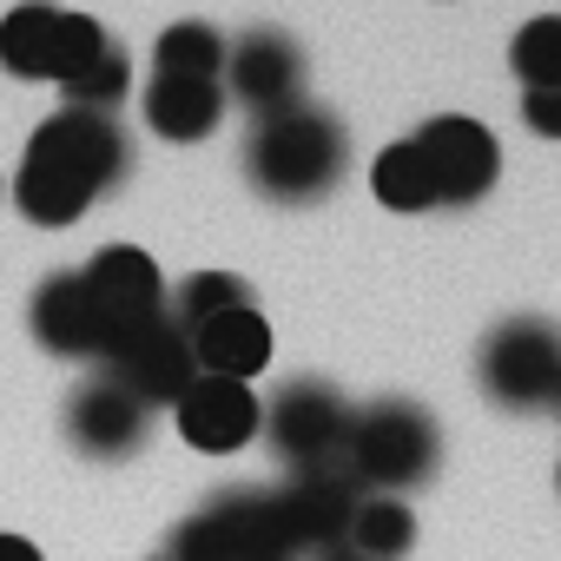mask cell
I'll return each mask as SVG.
<instances>
[{"label": "cell", "instance_id": "7", "mask_svg": "<svg viewBox=\"0 0 561 561\" xmlns=\"http://www.w3.org/2000/svg\"><path fill=\"white\" fill-rule=\"evenodd\" d=\"M106 377L119 383V390H133L146 410H172L185 390H192V377H198V364H192V337L159 311V318H146V324H126L113 344H106Z\"/></svg>", "mask_w": 561, "mask_h": 561}, {"label": "cell", "instance_id": "24", "mask_svg": "<svg viewBox=\"0 0 561 561\" xmlns=\"http://www.w3.org/2000/svg\"><path fill=\"white\" fill-rule=\"evenodd\" d=\"M165 561H225V541L211 535V522H205V515H185V522L172 528Z\"/></svg>", "mask_w": 561, "mask_h": 561}, {"label": "cell", "instance_id": "29", "mask_svg": "<svg viewBox=\"0 0 561 561\" xmlns=\"http://www.w3.org/2000/svg\"><path fill=\"white\" fill-rule=\"evenodd\" d=\"M159 561H165V554H159Z\"/></svg>", "mask_w": 561, "mask_h": 561}, {"label": "cell", "instance_id": "12", "mask_svg": "<svg viewBox=\"0 0 561 561\" xmlns=\"http://www.w3.org/2000/svg\"><path fill=\"white\" fill-rule=\"evenodd\" d=\"M146 423H152V410L133 390H119L113 377H93L67 397V436L93 462H126L146 443Z\"/></svg>", "mask_w": 561, "mask_h": 561}, {"label": "cell", "instance_id": "8", "mask_svg": "<svg viewBox=\"0 0 561 561\" xmlns=\"http://www.w3.org/2000/svg\"><path fill=\"white\" fill-rule=\"evenodd\" d=\"M225 100H238L251 119L264 113H285L305 100V54L291 34H277V27H251L238 41H225V73H218Z\"/></svg>", "mask_w": 561, "mask_h": 561}, {"label": "cell", "instance_id": "2", "mask_svg": "<svg viewBox=\"0 0 561 561\" xmlns=\"http://www.w3.org/2000/svg\"><path fill=\"white\" fill-rule=\"evenodd\" d=\"M351 165V133L337 113L298 100L285 113H264L251 119L244 139V179L271 198V205H311L324 198Z\"/></svg>", "mask_w": 561, "mask_h": 561}, {"label": "cell", "instance_id": "27", "mask_svg": "<svg viewBox=\"0 0 561 561\" xmlns=\"http://www.w3.org/2000/svg\"><path fill=\"white\" fill-rule=\"evenodd\" d=\"M324 561H364V554H351V548H337V554H324Z\"/></svg>", "mask_w": 561, "mask_h": 561}, {"label": "cell", "instance_id": "1", "mask_svg": "<svg viewBox=\"0 0 561 561\" xmlns=\"http://www.w3.org/2000/svg\"><path fill=\"white\" fill-rule=\"evenodd\" d=\"M133 172V139L113 113H80L60 106L27 133L21 172H14V198L34 225L60 231L73 225L93 198H106L119 179Z\"/></svg>", "mask_w": 561, "mask_h": 561}, {"label": "cell", "instance_id": "3", "mask_svg": "<svg viewBox=\"0 0 561 561\" xmlns=\"http://www.w3.org/2000/svg\"><path fill=\"white\" fill-rule=\"evenodd\" d=\"M436 462H443V430L423 403L383 397V403L351 410L337 469L357 482V495H410L436 476Z\"/></svg>", "mask_w": 561, "mask_h": 561}, {"label": "cell", "instance_id": "9", "mask_svg": "<svg viewBox=\"0 0 561 561\" xmlns=\"http://www.w3.org/2000/svg\"><path fill=\"white\" fill-rule=\"evenodd\" d=\"M430 165V185H436V205H476L495 192L502 179V146L482 119H462V113H443V119H423V133L410 139Z\"/></svg>", "mask_w": 561, "mask_h": 561}, {"label": "cell", "instance_id": "18", "mask_svg": "<svg viewBox=\"0 0 561 561\" xmlns=\"http://www.w3.org/2000/svg\"><path fill=\"white\" fill-rule=\"evenodd\" d=\"M410 541H416V515H410L403 495H357V515H351V535H344L351 554L397 561V554H410Z\"/></svg>", "mask_w": 561, "mask_h": 561}, {"label": "cell", "instance_id": "6", "mask_svg": "<svg viewBox=\"0 0 561 561\" xmlns=\"http://www.w3.org/2000/svg\"><path fill=\"white\" fill-rule=\"evenodd\" d=\"M257 430L271 436V449L291 469H324L344 456V430H351V403L324 383V377H291L257 416Z\"/></svg>", "mask_w": 561, "mask_h": 561}, {"label": "cell", "instance_id": "21", "mask_svg": "<svg viewBox=\"0 0 561 561\" xmlns=\"http://www.w3.org/2000/svg\"><path fill=\"white\" fill-rule=\"evenodd\" d=\"M508 67H515V80H522V93L561 87V14H535L528 27H515Z\"/></svg>", "mask_w": 561, "mask_h": 561}, {"label": "cell", "instance_id": "13", "mask_svg": "<svg viewBox=\"0 0 561 561\" xmlns=\"http://www.w3.org/2000/svg\"><path fill=\"white\" fill-rule=\"evenodd\" d=\"M179 416V436L198 449V456H231L257 436V416L264 403L251 397V383H231V377H192V390L172 403Z\"/></svg>", "mask_w": 561, "mask_h": 561}, {"label": "cell", "instance_id": "26", "mask_svg": "<svg viewBox=\"0 0 561 561\" xmlns=\"http://www.w3.org/2000/svg\"><path fill=\"white\" fill-rule=\"evenodd\" d=\"M0 561H41V548L27 535H0Z\"/></svg>", "mask_w": 561, "mask_h": 561}, {"label": "cell", "instance_id": "22", "mask_svg": "<svg viewBox=\"0 0 561 561\" xmlns=\"http://www.w3.org/2000/svg\"><path fill=\"white\" fill-rule=\"evenodd\" d=\"M238 305H251V285H244L238 271H192L185 285H179V298H172V324L192 331V324L225 318V311H238Z\"/></svg>", "mask_w": 561, "mask_h": 561}, {"label": "cell", "instance_id": "11", "mask_svg": "<svg viewBox=\"0 0 561 561\" xmlns=\"http://www.w3.org/2000/svg\"><path fill=\"white\" fill-rule=\"evenodd\" d=\"M27 331H34L41 351L73 357V364H80V357H106V344H113V324L100 318V305H93V291H87L80 271H54L47 285L34 291Z\"/></svg>", "mask_w": 561, "mask_h": 561}, {"label": "cell", "instance_id": "23", "mask_svg": "<svg viewBox=\"0 0 561 561\" xmlns=\"http://www.w3.org/2000/svg\"><path fill=\"white\" fill-rule=\"evenodd\" d=\"M67 93V106H80V113H119V100L133 93V60L119 54V47H106L80 80H67L60 87Z\"/></svg>", "mask_w": 561, "mask_h": 561}, {"label": "cell", "instance_id": "28", "mask_svg": "<svg viewBox=\"0 0 561 561\" xmlns=\"http://www.w3.org/2000/svg\"><path fill=\"white\" fill-rule=\"evenodd\" d=\"M554 482H561V469H554Z\"/></svg>", "mask_w": 561, "mask_h": 561}, {"label": "cell", "instance_id": "25", "mask_svg": "<svg viewBox=\"0 0 561 561\" xmlns=\"http://www.w3.org/2000/svg\"><path fill=\"white\" fill-rule=\"evenodd\" d=\"M522 119H528V133L561 139V87H535V93H522Z\"/></svg>", "mask_w": 561, "mask_h": 561}, {"label": "cell", "instance_id": "5", "mask_svg": "<svg viewBox=\"0 0 561 561\" xmlns=\"http://www.w3.org/2000/svg\"><path fill=\"white\" fill-rule=\"evenodd\" d=\"M476 377L502 410H541L561 397V331L541 318H508L482 337Z\"/></svg>", "mask_w": 561, "mask_h": 561}, {"label": "cell", "instance_id": "19", "mask_svg": "<svg viewBox=\"0 0 561 561\" xmlns=\"http://www.w3.org/2000/svg\"><path fill=\"white\" fill-rule=\"evenodd\" d=\"M370 192H377V205H390V211H430V205H436L430 165H423V152H416L410 139H397V146L377 152V165H370Z\"/></svg>", "mask_w": 561, "mask_h": 561}, {"label": "cell", "instance_id": "15", "mask_svg": "<svg viewBox=\"0 0 561 561\" xmlns=\"http://www.w3.org/2000/svg\"><path fill=\"white\" fill-rule=\"evenodd\" d=\"M192 337V364L198 377H231V383H251L264 364H271V324L257 305H238L225 318H205L185 331Z\"/></svg>", "mask_w": 561, "mask_h": 561}, {"label": "cell", "instance_id": "17", "mask_svg": "<svg viewBox=\"0 0 561 561\" xmlns=\"http://www.w3.org/2000/svg\"><path fill=\"white\" fill-rule=\"evenodd\" d=\"M139 113L159 139L172 146H198L218 133L225 119V87L218 80H185V73H152L146 93H139Z\"/></svg>", "mask_w": 561, "mask_h": 561}, {"label": "cell", "instance_id": "4", "mask_svg": "<svg viewBox=\"0 0 561 561\" xmlns=\"http://www.w3.org/2000/svg\"><path fill=\"white\" fill-rule=\"evenodd\" d=\"M113 47V34L93 21V14H73V8H54V0H27L0 21V67L14 80H80L100 54Z\"/></svg>", "mask_w": 561, "mask_h": 561}, {"label": "cell", "instance_id": "14", "mask_svg": "<svg viewBox=\"0 0 561 561\" xmlns=\"http://www.w3.org/2000/svg\"><path fill=\"white\" fill-rule=\"evenodd\" d=\"M80 277H87L100 318L113 324V337H119L126 324H146V318L165 311V277H159V264H152L139 244H106V251H93V257L80 264Z\"/></svg>", "mask_w": 561, "mask_h": 561}, {"label": "cell", "instance_id": "16", "mask_svg": "<svg viewBox=\"0 0 561 561\" xmlns=\"http://www.w3.org/2000/svg\"><path fill=\"white\" fill-rule=\"evenodd\" d=\"M198 515L225 541V561H291L285 522H277V495H264V489H225Z\"/></svg>", "mask_w": 561, "mask_h": 561}, {"label": "cell", "instance_id": "30", "mask_svg": "<svg viewBox=\"0 0 561 561\" xmlns=\"http://www.w3.org/2000/svg\"><path fill=\"white\" fill-rule=\"evenodd\" d=\"M554 403H561V397H554Z\"/></svg>", "mask_w": 561, "mask_h": 561}, {"label": "cell", "instance_id": "10", "mask_svg": "<svg viewBox=\"0 0 561 561\" xmlns=\"http://www.w3.org/2000/svg\"><path fill=\"white\" fill-rule=\"evenodd\" d=\"M351 515H357V482H351L337 462L298 469L285 489H277V522H285L291 554H305V548L337 554L344 535H351Z\"/></svg>", "mask_w": 561, "mask_h": 561}, {"label": "cell", "instance_id": "20", "mask_svg": "<svg viewBox=\"0 0 561 561\" xmlns=\"http://www.w3.org/2000/svg\"><path fill=\"white\" fill-rule=\"evenodd\" d=\"M152 73H185V80H218L225 73V34L205 21H179L152 47Z\"/></svg>", "mask_w": 561, "mask_h": 561}]
</instances>
